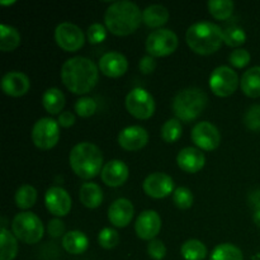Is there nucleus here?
Instances as JSON below:
<instances>
[{
  "label": "nucleus",
  "mask_w": 260,
  "mask_h": 260,
  "mask_svg": "<svg viewBox=\"0 0 260 260\" xmlns=\"http://www.w3.org/2000/svg\"><path fill=\"white\" fill-rule=\"evenodd\" d=\"M61 79L69 91L74 94H88L95 88L99 80V68L88 57L75 56L63 62Z\"/></svg>",
  "instance_id": "1"
},
{
  "label": "nucleus",
  "mask_w": 260,
  "mask_h": 260,
  "mask_svg": "<svg viewBox=\"0 0 260 260\" xmlns=\"http://www.w3.org/2000/svg\"><path fill=\"white\" fill-rule=\"evenodd\" d=\"M142 12L135 3L122 0L112 3L104 14L106 28L114 36H128L139 29Z\"/></svg>",
  "instance_id": "2"
},
{
  "label": "nucleus",
  "mask_w": 260,
  "mask_h": 260,
  "mask_svg": "<svg viewBox=\"0 0 260 260\" xmlns=\"http://www.w3.org/2000/svg\"><path fill=\"white\" fill-rule=\"evenodd\" d=\"M185 40L193 52L202 56L217 52L223 43V30L212 22H197L188 28Z\"/></svg>",
  "instance_id": "3"
},
{
  "label": "nucleus",
  "mask_w": 260,
  "mask_h": 260,
  "mask_svg": "<svg viewBox=\"0 0 260 260\" xmlns=\"http://www.w3.org/2000/svg\"><path fill=\"white\" fill-rule=\"evenodd\" d=\"M73 172L81 179H93L103 169V154L96 145L80 142L73 147L69 156Z\"/></svg>",
  "instance_id": "4"
},
{
  "label": "nucleus",
  "mask_w": 260,
  "mask_h": 260,
  "mask_svg": "<svg viewBox=\"0 0 260 260\" xmlns=\"http://www.w3.org/2000/svg\"><path fill=\"white\" fill-rule=\"evenodd\" d=\"M207 102V94L201 89H183L173 99V112L179 121L192 122L202 114Z\"/></svg>",
  "instance_id": "5"
},
{
  "label": "nucleus",
  "mask_w": 260,
  "mask_h": 260,
  "mask_svg": "<svg viewBox=\"0 0 260 260\" xmlns=\"http://www.w3.org/2000/svg\"><path fill=\"white\" fill-rule=\"evenodd\" d=\"M12 233L18 240L25 244H37L45 234V228L37 215L32 212H20L13 218Z\"/></svg>",
  "instance_id": "6"
},
{
  "label": "nucleus",
  "mask_w": 260,
  "mask_h": 260,
  "mask_svg": "<svg viewBox=\"0 0 260 260\" xmlns=\"http://www.w3.org/2000/svg\"><path fill=\"white\" fill-rule=\"evenodd\" d=\"M178 45H179L178 36L167 28L152 30L145 43L147 53L152 57H165L172 55L178 48Z\"/></svg>",
  "instance_id": "7"
},
{
  "label": "nucleus",
  "mask_w": 260,
  "mask_h": 260,
  "mask_svg": "<svg viewBox=\"0 0 260 260\" xmlns=\"http://www.w3.org/2000/svg\"><path fill=\"white\" fill-rule=\"evenodd\" d=\"M60 140V124L52 118L38 119L32 129V141L40 150H51Z\"/></svg>",
  "instance_id": "8"
},
{
  "label": "nucleus",
  "mask_w": 260,
  "mask_h": 260,
  "mask_svg": "<svg viewBox=\"0 0 260 260\" xmlns=\"http://www.w3.org/2000/svg\"><path fill=\"white\" fill-rule=\"evenodd\" d=\"M126 108L137 119H149L155 113L154 96L142 88H136L126 96Z\"/></svg>",
  "instance_id": "9"
},
{
  "label": "nucleus",
  "mask_w": 260,
  "mask_h": 260,
  "mask_svg": "<svg viewBox=\"0 0 260 260\" xmlns=\"http://www.w3.org/2000/svg\"><path fill=\"white\" fill-rule=\"evenodd\" d=\"M239 76L229 66H218L210 76V88L215 95L226 98L233 95L239 86Z\"/></svg>",
  "instance_id": "10"
},
{
  "label": "nucleus",
  "mask_w": 260,
  "mask_h": 260,
  "mask_svg": "<svg viewBox=\"0 0 260 260\" xmlns=\"http://www.w3.org/2000/svg\"><path fill=\"white\" fill-rule=\"evenodd\" d=\"M55 41L61 50L66 52H76L85 43V36L76 24L63 22L56 27Z\"/></svg>",
  "instance_id": "11"
},
{
  "label": "nucleus",
  "mask_w": 260,
  "mask_h": 260,
  "mask_svg": "<svg viewBox=\"0 0 260 260\" xmlns=\"http://www.w3.org/2000/svg\"><path fill=\"white\" fill-rule=\"evenodd\" d=\"M190 139L194 142L197 149L202 151H213L220 146L221 134L215 124L203 121L193 127L190 132Z\"/></svg>",
  "instance_id": "12"
},
{
  "label": "nucleus",
  "mask_w": 260,
  "mask_h": 260,
  "mask_svg": "<svg viewBox=\"0 0 260 260\" xmlns=\"http://www.w3.org/2000/svg\"><path fill=\"white\" fill-rule=\"evenodd\" d=\"M142 188L149 197L155 198V200H161V198L168 197L175 190L173 178L165 173L160 172L150 174L144 180Z\"/></svg>",
  "instance_id": "13"
},
{
  "label": "nucleus",
  "mask_w": 260,
  "mask_h": 260,
  "mask_svg": "<svg viewBox=\"0 0 260 260\" xmlns=\"http://www.w3.org/2000/svg\"><path fill=\"white\" fill-rule=\"evenodd\" d=\"M45 203L48 212L56 217H63L68 215L73 206L70 194L61 187L48 188L45 194Z\"/></svg>",
  "instance_id": "14"
},
{
  "label": "nucleus",
  "mask_w": 260,
  "mask_h": 260,
  "mask_svg": "<svg viewBox=\"0 0 260 260\" xmlns=\"http://www.w3.org/2000/svg\"><path fill=\"white\" fill-rule=\"evenodd\" d=\"M161 230V218L156 211L147 210L140 213L135 223V231L142 240L151 241Z\"/></svg>",
  "instance_id": "15"
},
{
  "label": "nucleus",
  "mask_w": 260,
  "mask_h": 260,
  "mask_svg": "<svg viewBox=\"0 0 260 260\" xmlns=\"http://www.w3.org/2000/svg\"><path fill=\"white\" fill-rule=\"evenodd\" d=\"M149 142V134L141 126H129L118 135V145L126 151H139Z\"/></svg>",
  "instance_id": "16"
},
{
  "label": "nucleus",
  "mask_w": 260,
  "mask_h": 260,
  "mask_svg": "<svg viewBox=\"0 0 260 260\" xmlns=\"http://www.w3.org/2000/svg\"><path fill=\"white\" fill-rule=\"evenodd\" d=\"M135 207L127 198H118L108 208V220L116 228H126L131 223Z\"/></svg>",
  "instance_id": "17"
},
{
  "label": "nucleus",
  "mask_w": 260,
  "mask_h": 260,
  "mask_svg": "<svg viewBox=\"0 0 260 260\" xmlns=\"http://www.w3.org/2000/svg\"><path fill=\"white\" fill-rule=\"evenodd\" d=\"M99 71L108 78H121L128 69V61L121 52H107L99 60Z\"/></svg>",
  "instance_id": "18"
},
{
  "label": "nucleus",
  "mask_w": 260,
  "mask_h": 260,
  "mask_svg": "<svg viewBox=\"0 0 260 260\" xmlns=\"http://www.w3.org/2000/svg\"><path fill=\"white\" fill-rule=\"evenodd\" d=\"M129 175L128 167L122 160H111L102 169V180L108 187H121L127 182Z\"/></svg>",
  "instance_id": "19"
},
{
  "label": "nucleus",
  "mask_w": 260,
  "mask_h": 260,
  "mask_svg": "<svg viewBox=\"0 0 260 260\" xmlns=\"http://www.w3.org/2000/svg\"><path fill=\"white\" fill-rule=\"evenodd\" d=\"M30 88L29 78L20 71H10L2 79V89L7 95L18 98L28 93Z\"/></svg>",
  "instance_id": "20"
},
{
  "label": "nucleus",
  "mask_w": 260,
  "mask_h": 260,
  "mask_svg": "<svg viewBox=\"0 0 260 260\" xmlns=\"http://www.w3.org/2000/svg\"><path fill=\"white\" fill-rule=\"evenodd\" d=\"M177 164L183 172L194 174L203 169L206 164V156L202 150L197 147H184L178 154Z\"/></svg>",
  "instance_id": "21"
},
{
  "label": "nucleus",
  "mask_w": 260,
  "mask_h": 260,
  "mask_svg": "<svg viewBox=\"0 0 260 260\" xmlns=\"http://www.w3.org/2000/svg\"><path fill=\"white\" fill-rule=\"evenodd\" d=\"M88 246V236L79 230L69 231L62 238V248L73 255H80V254L85 253Z\"/></svg>",
  "instance_id": "22"
},
{
  "label": "nucleus",
  "mask_w": 260,
  "mask_h": 260,
  "mask_svg": "<svg viewBox=\"0 0 260 260\" xmlns=\"http://www.w3.org/2000/svg\"><path fill=\"white\" fill-rule=\"evenodd\" d=\"M168 20H169V12L162 5H150V7L145 8L142 12V22L149 28L160 29V27L167 24Z\"/></svg>",
  "instance_id": "23"
},
{
  "label": "nucleus",
  "mask_w": 260,
  "mask_h": 260,
  "mask_svg": "<svg viewBox=\"0 0 260 260\" xmlns=\"http://www.w3.org/2000/svg\"><path fill=\"white\" fill-rule=\"evenodd\" d=\"M240 88L249 98L260 96V66H254L243 74L240 80Z\"/></svg>",
  "instance_id": "24"
},
{
  "label": "nucleus",
  "mask_w": 260,
  "mask_h": 260,
  "mask_svg": "<svg viewBox=\"0 0 260 260\" xmlns=\"http://www.w3.org/2000/svg\"><path fill=\"white\" fill-rule=\"evenodd\" d=\"M80 202L86 208H98L103 202V190L96 183H84L79 192Z\"/></svg>",
  "instance_id": "25"
},
{
  "label": "nucleus",
  "mask_w": 260,
  "mask_h": 260,
  "mask_svg": "<svg viewBox=\"0 0 260 260\" xmlns=\"http://www.w3.org/2000/svg\"><path fill=\"white\" fill-rule=\"evenodd\" d=\"M42 104L50 114H58L65 107V95L57 88H48L42 95Z\"/></svg>",
  "instance_id": "26"
},
{
  "label": "nucleus",
  "mask_w": 260,
  "mask_h": 260,
  "mask_svg": "<svg viewBox=\"0 0 260 260\" xmlns=\"http://www.w3.org/2000/svg\"><path fill=\"white\" fill-rule=\"evenodd\" d=\"M18 254V239L7 229L0 230V260H14Z\"/></svg>",
  "instance_id": "27"
},
{
  "label": "nucleus",
  "mask_w": 260,
  "mask_h": 260,
  "mask_svg": "<svg viewBox=\"0 0 260 260\" xmlns=\"http://www.w3.org/2000/svg\"><path fill=\"white\" fill-rule=\"evenodd\" d=\"M20 33L8 24L0 25V51L12 52L20 45Z\"/></svg>",
  "instance_id": "28"
},
{
  "label": "nucleus",
  "mask_w": 260,
  "mask_h": 260,
  "mask_svg": "<svg viewBox=\"0 0 260 260\" xmlns=\"http://www.w3.org/2000/svg\"><path fill=\"white\" fill-rule=\"evenodd\" d=\"M15 205L20 210H29L37 202V190L29 184H23L15 192Z\"/></svg>",
  "instance_id": "29"
},
{
  "label": "nucleus",
  "mask_w": 260,
  "mask_h": 260,
  "mask_svg": "<svg viewBox=\"0 0 260 260\" xmlns=\"http://www.w3.org/2000/svg\"><path fill=\"white\" fill-rule=\"evenodd\" d=\"M180 253L185 260H203L207 256V248L202 241L190 239L183 244Z\"/></svg>",
  "instance_id": "30"
},
{
  "label": "nucleus",
  "mask_w": 260,
  "mask_h": 260,
  "mask_svg": "<svg viewBox=\"0 0 260 260\" xmlns=\"http://www.w3.org/2000/svg\"><path fill=\"white\" fill-rule=\"evenodd\" d=\"M210 260H244L243 251L234 244L225 243L216 246L211 253Z\"/></svg>",
  "instance_id": "31"
},
{
  "label": "nucleus",
  "mask_w": 260,
  "mask_h": 260,
  "mask_svg": "<svg viewBox=\"0 0 260 260\" xmlns=\"http://www.w3.org/2000/svg\"><path fill=\"white\" fill-rule=\"evenodd\" d=\"M235 4L231 0H211L208 2L210 14L217 20H226L233 15Z\"/></svg>",
  "instance_id": "32"
},
{
  "label": "nucleus",
  "mask_w": 260,
  "mask_h": 260,
  "mask_svg": "<svg viewBox=\"0 0 260 260\" xmlns=\"http://www.w3.org/2000/svg\"><path fill=\"white\" fill-rule=\"evenodd\" d=\"M183 127L178 118H170L162 124L161 127V139L167 144H174L182 137Z\"/></svg>",
  "instance_id": "33"
},
{
  "label": "nucleus",
  "mask_w": 260,
  "mask_h": 260,
  "mask_svg": "<svg viewBox=\"0 0 260 260\" xmlns=\"http://www.w3.org/2000/svg\"><path fill=\"white\" fill-rule=\"evenodd\" d=\"M246 41V33L243 28L231 25L223 30V43L230 47H239Z\"/></svg>",
  "instance_id": "34"
},
{
  "label": "nucleus",
  "mask_w": 260,
  "mask_h": 260,
  "mask_svg": "<svg viewBox=\"0 0 260 260\" xmlns=\"http://www.w3.org/2000/svg\"><path fill=\"white\" fill-rule=\"evenodd\" d=\"M193 201H194V197H193L192 190L187 187H178L173 193V202L180 210H188L192 207Z\"/></svg>",
  "instance_id": "35"
},
{
  "label": "nucleus",
  "mask_w": 260,
  "mask_h": 260,
  "mask_svg": "<svg viewBox=\"0 0 260 260\" xmlns=\"http://www.w3.org/2000/svg\"><path fill=\"white\" fill-rule=\"evenodd\" d=\"M98 243L102 248L107 249V250L116 248L119 243L118 233L112 228H104L103 230H101V233H99Z\"/></svg>",
  "instance_id": "36"
},
{
  "label": "nucleus",
  "mask_w": 260,
  "mask_h": 260,
  "mask_svg": "<svg viewBox=\"0 0 260 260\" xmlns=\"http://www.w3.org/2000/svg\"><path fill=\"white\" fill-rule=\"evenodd\" d=\"M75 112L78 113V116L83 117V118H89L96 112L95 101L89 96H83V98L78 99L75 103Z\"/></svg>",
  "instance_id": "37"
},
{
  "label": "nucleus",
  "mask_w": 260,
  "mask_h": 260,
  "mask_svg": "<svg viewBox=\"0 0 260 260\" xmlns=\"http://www.w3.org/2000/svg\"><path fill=\"white\" fill-rule=\"evenodd\" d=\"M244 123L250 131H260V104H254L246 111L244 116Z\"/></svg>",
  "instance_id": "38"
},
{
  "label": "nucleus",
  "mask_w": 260,
  "mask_h": 260,
  "mask_svg": "<svg viewBox=\"0 0 260 260\" xmlns=\"http://www.w3.org/2000/svg\"><path fill=\"white\" fill-rule=\"evenodd\" d=\"M86 37H88L89 43L91 45H98L102 43L107 37V29L101 23H94L86 30Z\"/></svg>",
  "instance_id": "39"
},
{
  "label": "nucleus",
  "mask_w": 260,
  "mask_h": 260,
  "mask_svg": "<svg viewBox=\"0 0 260 260\" xmlns=\"http://www.w3.org/2000/svg\"><path fill=\"white\" fill-rule=\"evenodd\" d=\"M250 53L249 51L244 50V48H238V50L233 51L229 56V61L231 65L236 69H243L250 62Z\"/></svg>",
  "instance_id": "40"
},
{
  "label": "nucleus",
  "mask_w": 260,
  "mask_h": 260,
  "mask_svg": "<svg viewBox=\"0 0 260 260\" xmlns=\"http://www.w3.org/2000/svg\"><path fill=\"white\" fill-rule=\"evenodd\" d=\"M147 254H149L150 258L155 260H161L167 255V246L164 245V243L161 240L154 239L147 245Z\"/></svg>",
  "instance_id": "41"
},
{
  "label": "nucleus",
  "mask_w": 260,
  "mask_h": 260,
  "mask_svg": "<svg viewBox=\"0 0 260 260\" xmlns=\"http://www.w3.org/2000/svg\"><path fill=\"white\" fill-rule=\"evenodd\" d=\"M47 233L51 238H61L65 236V223L60 218H53L50 220L47 225Z\"/></svg>",
  "instance_id": "42"
},
{
  "label": "nucleus",
  "mask_w": 260,
  "mask_h": 260,
  "mask_svg": "<svg viewBox=\"0 0 260 260\" xmlns=\"http://www.w3.org/2000/svg\"><path fill=\"white\" fill-rule=\"evenodd\" d=\"M139 69L142 74H145V75H149V74L154 73L155 69H156V61H155V57H152V56H144V57L140 60Z\"/></svg>",
  "instance_id": "43"
},
{
  "label": "nucleus",
  "mask_w": 260,
  "mask_h": 260,
  "mask_svg": "<svg viewBox=\"0 0 260 260\" xmlns=\"http://www.w3.org/2000/svg\"><path fill=\"white\" fill-rule=\"evenodd\" d=\"M57 122L61 127L69 128V127H71L75 123V116H74V113H71V112H62V113L58 116Z\"/></svg>",
  "instance_id": "44"
},
{
  "label": "nucleus",
  "mask_w": 260,
  "mask_h": 260,
  "mask_svg": "<svg viewBox=\"0 0 260 260\" xmlns=\"http://www.w3.org/2000/svg\"><path fill=\"white\" fill-rule=\"evenodd\" d=\"M249 202L253 207H255V211L260 210V189L251 193L250 197H249Z\"/></svg>",
  "instance_id": "45"
},
{
  "label": "nucleus",
  "mask_w": 260,
  "mask_h": 260,
  "mask_svg": "<svg viewBox=\"0 0 260 260\" xmlns=\"http://www.w3.org/2000/svg\"><path fill=\"white\" fill-rule=\"evenodd\" d=\"M253 218H254V222L256 223V226H258V228H260V210H256L255 211V213H254Z\"/></svg>",
  "instance_id": "46"
},
{
  "label": "nucleus",
  "mask_w": 260,
  "mask_h": 260,
  "mask_svg": "<svg viewBox=\"0 0 260 260\" xmlns=\"http://www.w3.org/2000/svg\"><path fill=\"white\" fill-rule=\"evenodd\" d=\"M15 2H0V4L2 5H12V4H14Z\"/></svg>",
  "instance_id": "47"
},
{
  "label": "nucleus",
  "mask_w": 260,
  "mask_h": 260,
  "mask_svg": "<svg viewBox=\"0 0 260 260\" xmlns=\"http://www.w3.org/2000/svg\"><path fill=\"white\" fill-rule=\"evenodd\" d=\"M253 260H260V253L255 254V255L253 256Z\"/></svg>",
  "instance_id": "48"
}]
</instances>
